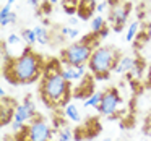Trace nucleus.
Instances as JSON below:
<instances>
[{"label": "nucleus", "instance_id": "nucleus-1", "mask_svg": "<svg viewBox=\"0 0 151 141\" xmlns=\"http://www.w3.org/2000/svg\"><path fill=\"white\" fill-rule=\"evenodd\" d=\"M44 60L41 55L24 47L18 57L4 63V76L12 84H31L37 81L44 72Z\"/></svg>", "mask_w": 151, "mask_h": 141}, {"label": "nucleus", "instance_id": "nucleus-2", "mask_svg": "<svg viewBox=\"0 0 151 141\" xmlns=\"http://www.w3.org/2000/svg\"><path fill=\"white\" fill-rule=\"evenodd\" d=\"M39 92L47 107H55V105L65 107L72 96V88L70 83L62 76V73H57V75L42 76Z\"/></svg>", "mask_w": 151, "mask_h": 141}, {"label": "nucleus", "instance_id": "nucleus-3", "mask_svg": "<svg viewBox=\"0 0 151 141\" xmlns=\"http://www.w3.org/2000/svg\"><path fill=\"white\" fill-rule=\"evenodd\" d=\"M98 34L91 33L86 34L81 41L72 42L60 52V62L62 65H72V67H88V62L91 59L94 49H98L99 44Z\"/></svg>", "mask_w": 151, "mask_h": 141}, {"label": "nucleus", "instance_id": "nucleus-4", "mask_svg": "<svg viewBox=\"0 0 151 141\" xmlns=\"http://www.w3.org/2000/svg\"><path fill=\"white\" fill-rule=\"evenodd\" d=\"M119 57L120 54L112 47H98L94 49L88 62V70L94 75L96 79H106L114 70V65Z\"/></svg>", "mask_w": 151, "mask_h": 141}, {"label": "nucleus", "instance_id": "nucleus-5", "mask_svg": "<svg viewBox=\"0 0 151 141\" xmlns=\"http://www.w3.org/2000/svg\"><path fill=\"white\" fill-rule=\"evenodd\" d=\"M122 104V96L119 92L117 88H109L104 91V96H102V101L98 107V112L104 117H114L119 112V105Z\"/></svg>", "mask_w": 151, "mask_h": 141}, {"label": "nucleus", "instance_id": "nucleus-6", "mask_svg": "<svg viewBox=\"0 0 151 141\" xmlns=\"http://www.w3.org/2000/svg\"><path fill=\"white\" fill-rule=\"evenodd\" d=\"M28 133H29V141H50V138L54 136L52 128L41 115H36L29 122Z\"/></svg>", "mask_w": 151, "mask_h": 141}, {"label": "nucleus", "instance_id": "nucleus-7", "mask_svg": "<svg viewBox=\"0 0 151 141\" xmlns=\"http://www.w3.org/2000/svg\"><path fill=\"white\" fill-rule=\"evenodd\" d=\"M130 10H132V5L128 2L125 4H119L115 7L111 8V13H109V23L112 24L115 33H122L125 28V23L128 20V15H130Z\"/></svg>", "mask_w": 151, "mask_h": 141}, {"label": "nucleus", "instance_id": "nucleus-8", "mask_svg": "<svg viewBox=\"0 0 151 141\" xmlns=\"http://www.w3.org/2000/svg\"><path fill=\"white\" fill-rule=\"evenodd\" d=\"M62 76L68 83L83 81L86 78V67H72V65H63L62 67Z\"/></svg>", "mask_w": 151, "mask_h": 141}, {"label": "nucleus", "instance_id": "nucleus-9", "mask_svg": "<svg viewBox=\"0 0 151 141\" xmlns=\"http://www.w3.org/2000/svg\"><path fill=\"white\" fill-rule=\"evenodd\" d=\"M135 63H137V60H135L133 57H130V55H120L117 59V62H115L114 70H112V72L117 73V75H125V73H130L132 68L135 67Z\"/></svg>", "mask_w": 151, "mask_h": 141}, {"label": "nucleus", "instance_id": "nucleus-10", "mask_svg": "<svg viewBox=\"0 0 151 141\" xmlns=\"http://www.w3.org/2000/svg\"><path fill=\"white\" fill-rule=\"evenodd\" d=\"M15 109H17V104L13 101H4L2 99V110H0V125H8L10 122H13L15 117Z\"/></svg>", "mask_w": 151, "mask_h": 141}, {"label": "nucleus", "instance_id": "nucleus-11", "mask_svg": "<svg viewBox=\"0 0 151 141\" xmlns=\"http://www.w3.org/2000/svg\"><path fill=\"white\" fill-rule=\"evenodd\" d=\"M63 115H65L67 118H68L70 122H73V123H80L81 122V112H80L78 105L73 104V102H68V104L63 107Z\"/></svg>", "mask_w": 151, "mask_h": 141}, {"label": "nucleus", "instance_id": "nucleus-12", "mask_svg": "<svg viewBox=\"0 0 151 141\" xmlns=\"http://www.w3.org/2000/svg\"><path fill=\"white\" fill-rule=\"evenodd\" d=\"M102 96H104V91H94L88 99H85L83 107L85 109H96V110H98L99 104H101V101H102Z\"/></svg>", "mask_w": 151, "mask_h": 141}, {"label": "nucleus", "instance_id": "nucleus-13", "mask_svg": "<svg viewBox=\"0 0 151 141\" xmlns=\"http://www.w3.org/2000/svg\"><path fill=\"white\" fill-rule=\"evenodd\" d=\"M15 122H20V123L26 125V122H31L33 118H31L29 112L26 110V107L23 105V102L21 104H17V109H15V117H13Z\"/></svg>", "mask_w": 151, "mask_h": 141}, {"label": "nucleus", "instance_id": "nucleus-14", "mask_svg": "<svg viewBox=\"0 0 151 141\" xmlns=\"http://www.w3.org/2000/svg\"><path fill=\"white\" fill-rule=\"evenodd\" d=\"M33 29H34V33H36V36H37V42H39L41 46H47V44L50 42V34H49V31H47L46 26L37 24V26H34Z\"/></svg>", "mask_w": 151, "mask_h": 141}, {"label": "nucleus", "instance_id": "nucleus-15", "mask_svg": "<svg viewBox=\"0 0 151 141\" xmlns=\"http://www.w3.org/2000/svg\"><path fill=\"white\" fill-rule=\"evenodd\" d=\"M138 31H140V21L138 20L132 21L127 28V33H125V41H127V42H133L138 36Z\"/></svg>", "mask_w": 151, "mask_h": 141}, {"label": "nucleus", "instance_id": "nucleus-16", "mask_svg": "<svg viewBox=\"0 0 151 141\" xmlns=\"http://www.w3.org/2000/svg\"><path fill=\"white\" fill-rule=\"evenodd\" d=\"M21 39H23V42L26 44V47H33L34 44L37 42V36L36 33H34V29H29V28H26V29L21 31Z\"/></svg>", "mask_w": 151, "mask_h": 141}, {"label": "nucleus", "instance_id": "nucleus-17", "mask_svg": "<svg viewBox=\"0 0 151 141\" xmlns=\"http://www.w3.org/2000/svg\"><path fill=\"white\" fill-rule=\"evenodd\" d=\"M106 24H107V23H106L104 16H102V15H96L94 18H91V33L98 34L99 31L106 26Z\"/></svg>", "mask_w": 151, "mask_h": 141}, {"label": "nucleus", "instance_id": "nucleus-18", "mask_svg": "<svg viewBox=\"0 0 151 141\" xmlns=\"http://www.w3.org/2000/svg\"><path fill=\"white\" fill-rule=\"evenodd\" d=\"M60 34H62L65 39H76L80 36V31L73 26H62L60 28Z\"/></svg>", "mask_w": 151, "mask_h": 141}, {"label": "nucleus", "instance_id": "nucleus-19", "mask_svg": "<svg viewBox=\"0 0 151 141\" xmlns=\"http://www.w3.org/2000/svg\"><path fill=\"white\" fill-rule=\"evenodd\" d=\"M96 5H98V0H80L78 8H85V10L94 13V11H96Z\"/></svg>", "mask_w": 151, "mask_h": 141}, {"label": "nucleus", "instance_id": "nucleus-20", "mask_svg": "<svg viewBox=\"0 0 151 141\" xmlns=\"http://www.w3.org/2000/svg\"><path fill=\"white\" fill-rule=\"evenodd\" d=\"M23 105L26 107V110L29 112V115H31V118H34L36 117V104H34V101L28 96V97H24V101H23Z\"/></svg>", "mask_w": 151, "mask_h": 141}, {"label": "nucleus", "instance_id": "nucleus-21", "mask_svg": "<svg viewBox=\"0 0 151 141\" xmlns=\"http://www.w3.org/2000/svg\"><path fill=\"white\" fill-rule=\"evenodd\" d=\"M57 135H59V141H70L73 138L72 130H70V128H67V127H62Z\"/></svg>", "mask_w": 151, "mask_h": 141}, {"label": "nucleus", "instance_id": "nucleus-22", "mask_svg": "<svg viewBox=\"0 0 151 141\" xmlns=\"http://www.w3.org/2000/svg\"><path fill=\"white\" fill-rule=\"evenodd\" d=\"M15 23H17V13H15V11H12L7 18H2V20H0V26L2 28L10 26V24H15Z\"/></svg>", "mask_w": 151, "mask_h": 141}, {"label": "nucleus", "instance_id": "nucleus-23", "mask_svg": "<svg viewBox=\"0 0 151 141\" xmlns=\"http://www.w3.org/2000/svg\"><path fill=\"white\" fill-rule=\"evenodd\" d=\"M23 42V39H21V36H18V34H15V33H12V34H8L7 36V46H18V44H21Z\"/></svg>", "mask_w": 151, "mask_h": 141}, {"label": "nucleus", "instance_id": "nucleus-24", "mask_svg": "<svg viewBox=\"0 0 151 141\" xmlns=\"http://www.w3.org/2000/svg\"><path fill=\"white\" fill-rule=\"evenodd\" d=\"M141 73H143V67L140 65V62H137V63H135V67L132 68V72H130V76H132V78H140Z\"/></svg>", "mask_w": 151, "mask_h": 141}, {"label": "nucleus", "instance_id": "nucleus-25", "mask_svg": "<svg viewBox=\"0 0 151 141\" xmlns=\"http://www.w3.org/2000/svg\"><path fill=\"white\" fill-rule=\"evenodd\" d=\"M111 5H109L107 0H101V2H98V5H96V13L98 15H102L106 11V8H109Z\"/></svg>", "mask_w": 151, "mask_h": 141}, {"label": "nucleus", "instance_id": "nucleus-26", "mask_svg": "<svg viewBox=\"0 0 151 141\" xmlns=\"http://www.w3.org/2000/svg\"><path fill=\"white\" fill-rule=\"evenodd\" d=\"M10 13H12V7L4 5V7H2V10H0V20H2V18H7Z\"/></svg>", "mask_w": 151, "mask_h": 141}, {"label": "nucleus", "instance_id": "nucleus-27", "mask_svg": "<svg viewBox=\"0 0 151 141\" xmlns=\"http://www.w3.org/2000/svg\"><path fill=\"white\" fill-rule=\"evenodd\" d=\"M109 33H111V28H109L107 24H106V26L98 33V37H99V39H104V37H107V36H109Z\"/></svg>", "mask_w": 151, "mask_h": 141}, {"label": "nucleus", "instance_id": "nucleus-28", "mask_svg": "<svg viewBox=\"0 0 151 141\" xmlns=\"http://www.w3.org/2000/svg\"><path fill=\"white\" fill-rule=\"evenodd\" d=\"M28 4H29L31 7H34V8H39V5H41V0H28Z\"/></svg>", "mask_w": 151, "mask_h": 141}, {"label": "nucleus", "instance_id": "nucleus-29", "mask_svg": "<svg viewBox=\"0 0 151 141\" xmlns=\"http://www.w3.org/2000/svg\"><path fill=\"white\" fill-rule=\"evenodd\" d=\"M143 133L146 135L148 138H151V125H145V128H143Z\"/></svg>", "mask_w": 151, "mask_h": 141}, {"label": "nucleus", "instance_id": "nucleus-30", "mask_svg": "<svg viewBox=\"0 0 151 141\" xmlns=\"http://www.w3.org/2000/svg\"><path fill=\"white\" fill-rule=\"evenodd\" d=\"M76 23H78V18H73V16H72V18L68 20V24H72L73 28H75V24H76Z\"/></svg>", "mask_w": 151, "mask_h": 141}, {"label": "nucleus", "instance_id": "nucleus-31", "mask_svg": "<svg viewBox=\"0 0 151 141\" xmlns=\"http://www.w3.org/2000/svg\"><path fill=\"white\" fill-rule=\"evenodd\" d=\"M107 2H109V5H111V8H112V7H115V5H119V4H120V0H107Z\"/></svg>", "mask_w": 151, "mask_h": 141}, {"label": "nucleus", "instance_id": "nucleus-32", "mask_svg": "<svg viewBox=\"0 0 151 141\" xmlns=\"http://www.w3.org/2000/svg\"><path fill=\"white\" fill-rule=\"evenodd\" d=\"M15 2H17V0H7V2H5V5H8V7H13Z\"/></svg>", "mask_w": 151, "mask_h": 141}, {"label": "nucleus", "instance_id": "nucleus-33", "mask_svg": "<svg viewBox=\"0 0 151 141\" xmlns=\"http://www.w3.org/2000/svg\"><path fill=\"white\" fill-rule=\"evenodd\" d=\"M5 96H7V91H5L4 88H2V89H0V97H2V99H5Z\"/></svg>", "mask_w": 151, "mask_h": 141}, {"label": "nucleus", "instance_id": "nucleus-34", "mask_svg": "<svg viewBox=\"0 0 151 141\" xmlns=\"http://www.w3.org/2000/svg\"><path fill=\"white\" fill-rule=\"evenodd\" d=\"M47 2H49V4H50V5H55V4H57V2H59V0H47Z\"/></svg>", "mask_w": 151, "mask_h": 141}, {"label": "nucleus", "instance_id": "nucleus-35", "mask_svg": "<svg viewBox=\"0 0 151 141\" xmlns=\"http://www.w3.org/2000/svg\"><path fill=\"white\" fill-rule=\"evenodd\" d=\"M101 141H112V138H104V140H101Z\"/></svg>", "mask_w": 151, "mask_h": 141}]
</instances>
